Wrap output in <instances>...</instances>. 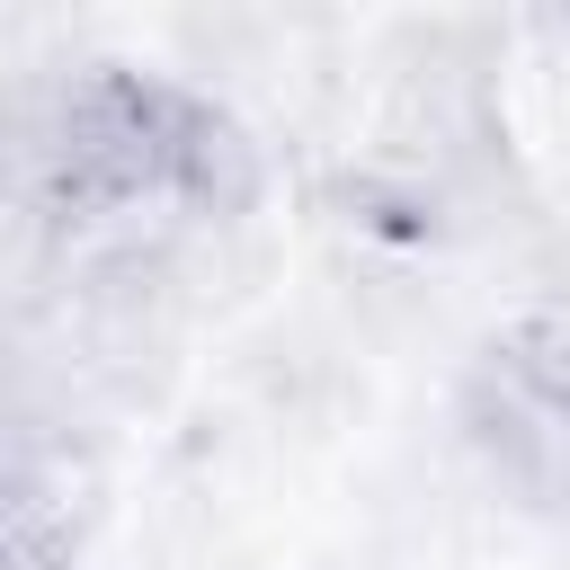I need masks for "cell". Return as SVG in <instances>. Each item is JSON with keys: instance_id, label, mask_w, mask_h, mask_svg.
Returning a JSON list of instances; mask_svg holds the SVG:
<instances>
[{"instance_id": "6da1fadb", "label": "cell", "mask_w": 570, "mask_h": 570, "mask_svg": "<svg viewBox=\"0 0 570 570\" xmlns=\"http://www.w3.org/2000/svg\"><path fill=\"white\" fill-rule=\"evenodd\" d=\"M490 454L552 508H570V321H534L490 347Z\"/></svg>"}]
</instances>
